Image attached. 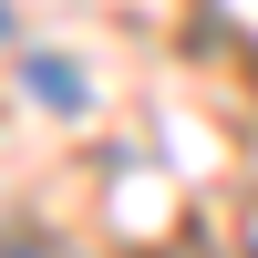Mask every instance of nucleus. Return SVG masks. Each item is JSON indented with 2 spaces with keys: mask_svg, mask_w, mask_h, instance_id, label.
Here are the masks:
<instances>
[{
  "mask_svg": "<svg viewBox=\"0 0 258 258\" xmlns=\"http://www.w3.org/2000/svg\"><path fill=\"white\" fill-rule=\"evenodd\" d=\"M31 93H41V103H62V114H73V103H83V73H73V62H31Z\"/></svg>",
  "mask_w": 258,
  "mask_h": 258,
  "instance_id": "1",
  "label": "nucleus"
},
{
  "mask_svg": "<svg viewBox=\"0 0 258 258\" xmlns=\"http://www.w3.org/2000/svg\"><path fill=\"white\" fill-rule=\"evenodd\" d=\"M0 31H11V21H0Z\"/></svg>",
  "mask_w": 258,
  "mask_h": 258,
  "instance_id": "2",
  "label": "nucleus"
}]
</instances>
